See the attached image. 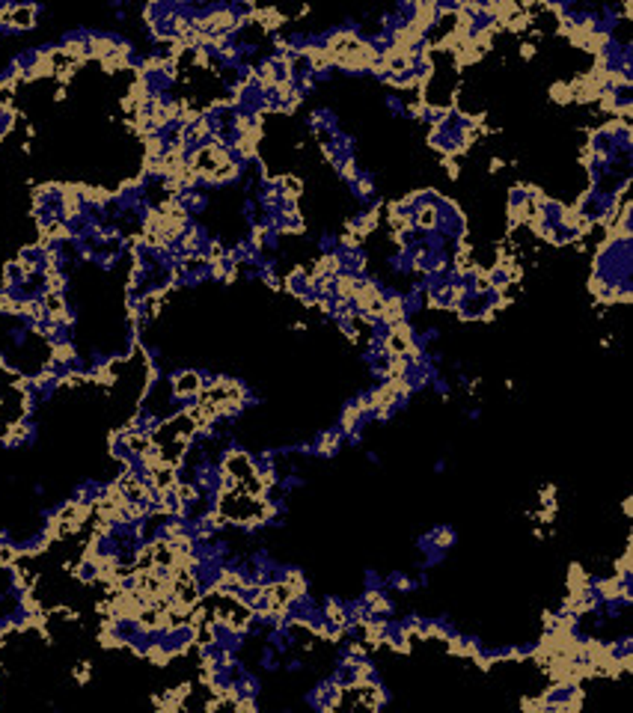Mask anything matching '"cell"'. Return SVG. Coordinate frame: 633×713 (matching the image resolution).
<instances>
[{
	"label": "cell",
	"mask_w": 633,
	"mask_h": 713,
	"mask_svg": "<svg viewBox=\"0 0 633 713\" xmlns=\"http://www.w3.org/2000/svg\"><path fill=\"white\" fill-rule=\"evenodd\" d=\"M203 393V372L196 369H182L170 378V396L173 401H191Z\"/></svg>",
	"instance_id": "cell-1"
},
{
	"label": "cell",
	"mask_w": 633,
	"mask_h": 713,
	"mask_svg": "<svg viewBox=\"0 0 633 713\" xmlns=\"http://www.w3.org/2000/svg\"><path fill=\"white\" fill-rule=\"evenodd\" d=\"M218 469H223V473H229L238 481H244V479H250L256 473V464H253V455L250 452H244V449H226Z\"/></svg>",
	"instance_id": "cell-2"
},
{
	"label": "cell",
	"mask_w": 633,
	"mask_h": 713,
	"mask_svg": "<svg viewBox=\"0 0 633 713\" xmlns=\"http://www.w3.org/2000/svg\"><path fill=\"white\" fill-rule=\"evenodd\" d=\"M342 446V434L339 431H325L318 437V443H313V452L321 455V458H333Z\"/></svg>",
	"instance_id": "cell-3"
},
{
	"label": "cell",
	"mask_w": 633,
	"mask_h": 713,
	"mask_svg": "<svg viewBox=\"0 0 633 713\" xmlns=\"http://www.w3.org/2000/svg\"><path fill=\"white\" fill-rule=\"evenodd\" d=\"M15 122H18V113H15V107H9V111H0V143L6 140V134L15 128Z\"/></svg>",
	"instance_id": "cell-4"
},
{
	"label": "cell",
	"mask_w": 633,
	"mask_h": 713,
	"mask_svg": "<svg viewBox=\"0 0 633 713\" xmlns=\"http://www.w3.org/2000/svg\"><path fill=\"white\" fill-rule=\"evenodd\" d=\"M550 96H553V101H559V104H568L571 101V89H568L565 80H559V84L550 87Z\"/></svg>",
	"instance_id": "cell-5"
}]
</instances>
